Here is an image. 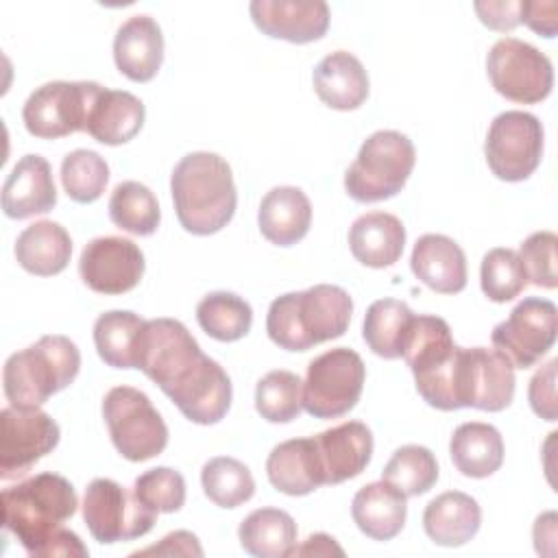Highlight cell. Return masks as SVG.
Returning a JSON list of instances; mask_svg holds the SVG:
<instances>
[{
    "mask_svg": "<svg viewBox=\"0 0 558 558\" xmlns=\"http://www.w3.org/2000/svg\"><path fill=\"white\" fill-rule=\"evenodd\" d=\"M135 368L153 379L179 412L198 425L222 421L231 408V379L174 318L146 320Z\"/></svg>",
    "mask_w": 558,
    "mask_h": 558,
    "instance_id": "cell-1",
    "label": "cell"
},
{
    "mask_svg": "<svg viewBox=\"0 0 558 558\" xmlns=\"http://www.w3.org/2000/svg\"><path fill=\"white\" fill-rule=\"evenodd\" d=\"M170 192L177 218L192 235L218 233L235 214L231 166L216 153L198 150L181 157L170 177Z\"/></svg>",
    "mask_w": 558,
    "mask_h": 558,
    "instance_id": "cell-2",
    "label": "cell"
},
{
    "mask_svg": "<svg viewBox=\"0 0 558 558\" xmlns=\"http://www.w3.org/2000/svg\"><path fill=\"white\" fill-rule=\"evenodd\" d=\"M2 525L9 530L28 556L46 558L48 545L78 506L70 480L59 473H37L0 495Z\"/></svg>",
    "mask_w": 558,
    "mask_h": 558,
    "instance_id": "cell-3",
    "label": "cell"
},
{
    "mask_svg": "<svg viewBox=\"0 0 558 558\" xmlns=\"http://www.w3.org/2000/svg\"><path fill=\"white\" fill-rule=\"evenodd\" d=\"M353 301L340 286L318 283L277 296L266 314L268 338L286 351H307L340 338L351 320Z\"/></svg>",
    "mask_w": 558,
    "mask_h": 558,
    "instance_id": "cell-4",
    "label": "cell"
},
{
    "mask_svg": "<svg viewBox=\"0 0 558 558\" xmlns=\"http://www.w3.org/2000/svg\"><path fill=\"white\" fill-rule=\"evenodd\" d=\"M81 368V351L59 333L41 336L35 344L9 355L2 371L4 397L13 408H39L68 388Z\"/></svg>",
    "mask_w": 558,
    "mask_h": 558,
    "instance_id": "cell-5",
    "label": "cell"
},
{
    "mask_svg": "<svg viewBox=\"0 0 558 558\" xmlns=\"http://www.w3.org/2000/svg\"><path fill=\"white\" fill-rule=\"evenodd\" d=\"M416 161L414 144L399 131H375L344 172V190L357 203H379L399 194Z\"/></svg>",
    "mask_w": 558,
    "mask_h": 558,
    "instance_id": "cell-6",
    "label": "cell"
},
{
    "mask_svg": "<svg viewBox=\"0 0 558 558\" xmlns=\"http://www.w3.org/2000/svg\"><path fill=\"white\" fill-rule=\"evenodd\" d=\"M102 418L118 453L131 462L159 456L168 445V427L148 395L133 386H116L102 399Z\"/></svg>",
    "mask_w": 558,
    "mask_h": 558,
    "instance_id": "cell-7",
    "label": "cell"
},
{
    "mask_svg": "<svg viewBox=\"0 0 558 558\" xmlns=\"http://www.w3.org/2000/svg\"><path fill=\"white\" fill-rule=\"evenodd\" d=\"M366 379V366L349 347H336L307 366L303 410L314 418H338L355 408Z\"/></svg>",
    "mask_w": 558,
    "mask_h": 558,
    "instance_id": "cell-8",
    "label": "cell"
},
{
    "mask_svg": "<svg viewBox=\"0 0 558 558\" xmlns=\"http://www.w3.org/2000/svg\"><path fill=\"white\" fill-rule=\"evenodd\" d=\"M83 519L98 543L113 545L148 534L157 521V512L122 484L109 477H96L85 488Z\"/></svg>",
    "mask_w": 558,
    "mask_h": 558,
    "instance_id": "cell-9",
    "label": "cell"
},
{
    "mask_svg": "<svg viewBox=\"0 0 558 558\" xmlns=\"http://www.w3.org/2000/svg\"><path fill=\"white\" fill-rule=\"evenodd\" d=\"M100 92L102 85L94 81L44 83L24 102V126L39 140H57L85 131L89 109Z\"/></svg>",
    "mask_w": 558,
    "mask_h": 558,
    "instance_id": "cell-10",
    "label": "cell"
},
{
    "mask_svg": "<svg viewBox=\"0 0 558 558\" xmlns=\"http://www.w3.org/2000/svg\"><path fill=\"white\" fill-rule=\"evenodd\" d=\"M486 72L497 94L512 102L534 105L554 87V68L547 54L517 37H501L486 57Z\"/></svg>",
    "mask_w": 558,
    "mask_h": 558,
    "instance_id": "cell-11",
    "label": "cell"
},
{
    "mask_svg": "<svg viewBox=\"0 0 558 558\" xmlns=\"http://www.w3.org/2000/svg\"><path fill=\"white\" fill-rule=\"evenodd\" d=\"M545 131L527 111H504L488 129L484 155L490 172L501 181H525L541 163Z\"/></svg>",
    "mask_w": 558,
    "mask_h": 558,
    "instance_id": "cell-12",
    "label": "cell"
},
{
    "mask_svg": "<svg viewBox=\"0 0 558 558\" xmlns=\"http://www.w3.org/2000/svg\"><path fill=\"white\" fill-rule=\"evenodd\" d=\"M558 310L549 299L527 296L493 329V347L514 368L534 366L556 342Z\"/></svg>",
    "mask_w": 558,
    "mask_h": 558,
    "instance_id": "cell-13",
    "label": "cell"
},
{
    "mask_svg": "<svg viewBox=\"0 0 558 558\" xmlns=\"http://www.w3.org/2000/svg\"><path fill=\"white\" fill-rule=\"evenodd\" d=\"M0 477L28 473L59 445L57 421L39 408H4L0 412Z\"/></svg>",
    "mask_w": 558,
    "mask_h": 558,
    "instance_id": "cell-14",
    "label": "cell"
},
{
    "mask_svg": "<svg viewBox=\"0 0 558 558\" xmlns=\"http://www.w3.org/2000/svg\"><path fill=\"white\" fill-rule=\"evenodd\" d=\"M144 253L120 235L94 238L85 244L78 272L83 283L98 294H124L133 290L144 275Z\"/></svg>",
    "mask_w": 558,
    "mask_h": 558,
    "instance_id": "cell-15",
    "label": "cell"
},
{
    "mask_svg": "<svg viewBox=\"0 0 558 558\" xmlns=\"http://www.w3.org/2000/svg\"><path fill=\"white\" fill-rule=\"evenodd\" d=\"M248 11L264 35L290 44L316 41L329 26V7L323 0H253Z\"/></svg>",
    "mask_w": 558,
    "mask_h": 558,
    "instance_id": "cell-16",
    "label": "cell"
},
{
    "mask_svg": "<svg viewBox=\"0 0 558 558\" xmlns=\"http://www.w3.org/2000/svg\"><path fill=\"white\" fill-rule=\"evenodd\" d=\"M314 438L325 484H342L357 477L371 462L373 434L362 421H344Z\"/></svg>",
    "mask_w": 558,
    "mask_h": 558,
    "instance_id": "cell-17",
    "label": "cell"
},
{
    "mask_svg": "<svg viewBox=\"0 0 558 558\" xmlns=\"http://www.w3.org/2000/svg\"><path fill=\"white\" fill-rule=\"evenodd\" d=\"M57 205V187L50 163L41 155H24L11 170L2 187V211L24 220L48 214Z\"/></svg>",
    "mask_w": 558,
    "mask_h": 558,
    "instance_id": "cell-18",
    "label": "cell"
},
{
    "mask_svg": "<svg viewBox=\"0 0 558 558\" xmlns=\"http://www.w3.org/2000/svg\"><path fill=\"white\" fill-rule=\"evenodd\" d=\"M116 68L135 83H148L163 61V35L150 15L129 17L113 39Z\"/></svg>",
    "mask_w": 558,
    "mask_h": 558,
    "instance_id": "cell-19",
    "label": "cell"
},
{
    "mask_svg": "<svg viewBox=\"0 0 558 558\" xmlns=\"http://www.w3.org/2000/svg\"><path fill=\"white\" fill-rule=\"evenodd\" d=\"M410 268L421 283L440 294H456L466 286L464 251L442 233H425L414 242Z\"/></svg>",
    "mask_w": 558,
    "mask_h": 558,
    "instance_id": "cell-20",
    "label": "cell"
},
{
    "mask_svg": "<svg viewBox=\"0 0 558 558\" xmlns=\"http://www.w3.org/2000/svg\"><path fill=\"white\" fill-rule=\"evenodd\" d=\"M514 366L495 347L469 349L466 408L484 412H501L514 397Z\"/></svg>",
    "mask_w": 558,
    "mask_h": 558,
    "instance_id": "cell-21",
    "label": "cell"
},
{
    "mask_svg": "<svg viewBox=\"0 0 558 558\" xmlns=\"http://www.w3.org/2000/svg\"><path fill=\"white\" fill-rule=\"evenodd\" d=\"M312 83L316 96L336 111L357 109L368 98V74L362 61L347 50L323 57L312 72Z\"/></svg>",
    "mask_w": 558,
    "mask_h": 558,
    "instance_id": "cell-22",
    "label": "cell"
},
{
    "mask_svg": "<svg viewBox=\"0 0 558 558\" xmlns=\"http://www.w3.org/2000/svg\"><path fill=\"white\" fill-rule=\"evenodd\" d=\"M312 222V203L303 190L279 185L266 192L259 203L257 225L262 235L277 246H292L303 240Z\"/></svg>",
    "mask_w": 558,
    "mask_h": 558,
    "instance_id": "cell-23",
    "label": "cell"
},
{
    "mask_svg": "<svg viewBox=\"0 0 558 558\" xmlns=\"http://www.w3.org/2000/svg\"><path fill=\"white\" fill-rule=\"evenodd\" d=\"M268 482L286 495H310L325 484L314 438H292L279 442L266 460Z\"/></svg>",
    "mask_w": 558,
    "mask_h": 558,
    "instance_id": "cell-24",
    "label": "cell"
},
{
    "mask_svg": "<svg viewBox=\"0 0 558 558\" xmlns=\"http://www.w3.org/2000/svg\"><path fill=\"white\" fill-rule=\"evenodd\" d=\"M146 118L144 102L124 89H107L96 96L85 133H89L96 142L107 146H120L133 140Z\"/></svg>",
    "mask_w": 558,
    "mask_h": 558,
    "instance_id": "cell-25",
    "label": "cell"
},
{
    "mask_svg": "<svg viewBox=\"0 0 558 558\" xmlns=\"http://www.w3.org/2000/svg\"><path fill=\"white\" fill-rule=\"evenodd\" d=\"M482 525L480 504L462 493L447 490L434 497L423 512L425 534L442 547H460L469 543Z\"/></svg>",
    "mask_w": 558,
    "mask_h": 558,
    "instance_id": "cell-26",
    "label": "cell"
},
{
    "mask_svg": "<svg viewBox=\"0 0 558 558\" xmlns=\"http://www.w3.org/2000/svg\"><path fill=\"white\" fill-rule=\"evenodd\" d=\"M405 495L388 482L362 486L351 504V517L362 534L373 541H390L405 525Z\"/></svg>",
    "mask_w": 558,
    "mask_h": 558,
    "instance_id": "cell-27",
    "label": "cell"
},
{
    "mask_svg": "<svg viewBox=\"0 0 558 558\" xmlns=\"http://www.w3.org/2000/svg\"><path fill=\"white\" fill-rule=\"evenodd\" d=\"M403 246L405 227L388 211H368L351 225L349 248L368 268L392 266L401 257Z\"/></svg>",
    "mask_w": 558,
    "mask_h": 558,
    "instance_id": "cell-28",
    "label": "cell"
},
{
    "mask_svg": "<svg viewBox=\"0 0 558 558\" xmlns=\"http://www.w3.org/2000/svg\"><path fill=\"white\" fill-rule=\"evenodd\" d=\"M72 257V240L65 227L52 220L28 225L15 240L17 264L37 277H52L65 270Z\"/></svg>",
    "mask_w": 558,
    "mask_h": 558,
    "instance_id": "cell-29",
    "label": "cell"
},
{
    "mask_svg": "<svg viewBox=\"0 0 558 558\" xmlns=\"http://www.w3.org/2000/svg\"><path fill=\"white\" fill-rule=\"evenodd\" d=\"M449 456L462 475L475 480L488 477L504 462L501 434L488 423H462L453 429L449 440Z\"/></svg>",
    "mask_w": 558,
    "mask_h": 558,
    "instance_id": "cell-30",
    "label": "cell"
},
{
    "mask_svg": "<svg viewBox=\"0 0 558 558\" xmlns=\"http://www.w3.org/2000/svg\"><path fill=\"white\" fill-rule=\"evenodd\" d=\"M240 545L257 558H286L296 545V523L279 508H257L238 527Z\"/></svg>",
    "mask_w": 558,
    "mask_h": 558,
    "instance_id": "cell-31",
    "label": "cell"
},
{
    "mask_svg": "<svg viewBox=\"0 0 558 558\" xmlns=\"http://www.w3.org/2000/svg\"><path fill=\"white\" fill-rule=\"evenodd\" d=\"M146 320L129 310H111L94 323V344L100 360L113 368H135L140 333Z\"/></svg>",
    "mask_w": 558,
    "mask_h": 558,
    "instance_id": "cell-32",
    "label": "cell"
},
{
    "mask_svg": "<svg viewBox=\"0 0 558 558\" xmlns=\"http://www.w3.org/2000/svg\"><path fill=\"white\" fill-rule=\"evenodd\" d=\"M414 312L397 299H379L368 305L364 316L362 336L368 349L386 360L401 357L405 331Z\"/></svg>",
    "mask_w": 558,
    "mask_h": 558,
    "instance_id": "cell-33",
    "label": "cell"
},
{
    "mask_svg": "<svg viewBox=\"0 0 558 558\" xmlns=\"http://www.w3.org/2000/svg\"><path fill=\"white\" fill-rule=\"evenodd\" d=\"M196 320L214 340L235 342L248 333L253 325V310L242 296L218 290L198 301Z\"/></svg>",
    "mask_w": 558,
    "mask_h": 558,
    "instance_id": "cell-34",
    "label": "cell"
},
{
    "mask_svg": "<svg viewBox=\"0 0 558 558\" xmlns=\"http://www.w3.org/2000/svg\"><path fill=\"white\" fill-rule=\"evenodd\" d=\"M111 222L133 235H153L159 227L161 211L155 194L140 181H122L109 198Z\"/></svg>",
    "mask_w": 558,
    "mask_h": 558,
    "instance_id": "cell-35",
    "label": "cell"
},
{
    "mask_svg": "<svg viewBox=\"0 0 558 558\" xmlns=\"http://www.w3.org/2000/svg\"><path fill=\"white\" fill-rule=\"evenodd\" d=\"M201 484L209 501L220 508H238L255 493V480L248 466L229 456L207 460L201 471Z\"/></svg>",
    "mask_w": 558,
    "mask_h": 558,
    "instance_id": "cell-36",
    "label": "cell"
},
{
    "mask_svg": "<svg viewBox=\"0 0 558 558\" xmlns=\"http://www.w3.org/2000/svg\"><path fill=\"white\" fill-rule=\"evenodd\" d=\"M381 480L399 488L405 497L425 495L438 480L436 456L421 445H403L386 462Z\"/></svg>",
    "mask_w": 558,
    "mask_h": 558,
    "instance_id": "cell-37",
    "label": "cell"
},
{
    "mask_svg": "<svg viewBox=\"0 0 558 558\" xmlns=\"http://www.w3.org/2000/svg\"><path fill=\"white\" fill-rule=\"evenodd\" d=\"M255 410L268 423H290L303 410V381L292 371H270L255 386Z\"/></svg>",
    "mask_w": 558,
    "mask_h": 558,
    "instance_id": "cell-38",
    "label": "cell"
},
{
    "mask_svg": "<svg viewBox=\"0 0 558 558\" xmlns=\"http://www.w3.org/2000/svg\"><path fill=\"white\" fill-rule=\"evenodd\" d=\"M109 181V166L96 153L76 148L61 161V183L74 203H94L102 196Z\"/></svg>",
    "mask_w": 558,
    "mask_h": 558,
    "instance_id": "cell-39",
    "label": "cell"
},
{
    "mask_svg": "<svg viewBox=\"0 0 558 558\" xmlns=\"http://www.w3.org/2000/svg\"><path fill=\"white\" fill-rule=\"evenodd\" d=\"M480 283L482 292L495 303H506L519 296L527 286V277L517 251L504 246L490 248L482 259Z\"/></svg>",
    "mask_w": 558,
    "mask_h": 558,
    "instance_id": "cell-40",
    "label": "cell"
},
{
    "mask_svg": "<svg viewBox=\"0 0 558 558\" xmlns=\"http://www.w3.org/2000/svg\"><path fill=\"white\" fill-rule=\"evenodd\" d=\"M133 493L157 514L177 512L185 504V480L170 466H157L133 482Z\"/></svg>",
    "mask_w": 558,
    "mask_h": 558,
    "instance_id": "cell-41",
    "label": "cell"
},
{
    "mask_svg": "<svg viewBox=\"0 0 558 558\" xmlns=\"http://www.w3.org/2000/svg\"><path fill=\"white\" fill-rule=\"evenodd\" d=\"M556 246L558 238L554 231H536L521 242L517 255L523 264L530 283L545 290H554L558 286Z\"/></svg>",
    "mask_w": 558,
    "mask_h": 558,
    "instance_id": "cell-42",
    "label": "cell"
},
{
    "mask_svg": "<svg viewBox=\"0 0 558 558\" xmlns=\"http://www.w3.org/2000/svg\"><path fill=\"white\" fill-rule=\"evenodd\" d=\"M556 366L558 360H549L530 379L527 399L536 416L554 423L556 421Z\"/></svg>",
    "mask_w": 558,
    "mask_h": 558,
    "instance_id": "cell-43",
    "label": "cell"
},
{
    "mask_svg": "<svg viewBox=\"0 0 558 558\" xmlns=\"http://www.w3.org/2000/svg\"><path fill=\"white\" fill-rule=\"evenodd\" d=\"M519 22L527 24L534 33L551 39L558 31V2L556 0H521Z\"/></svg>",
    "mask_w": 558,
    "mask_h": 558,
    "instance_id": "cell-44",
    "label": "cell"
},
{
    "mask_svg": "<svg viewBox=\"0 0 558 558\" xmlns=\"http://www.w3.org/2000/svg\"><path fill=\"white\" fill-rule=\"evenodd\" d=\"M519 11L521 0H497V2H475V13L480 15L482 24L493 31H512L519 26Z\"/></svg>",
    "mask_w": 558,
    "mask_h": 558,
    "instance_id": "cell-45",
    "label": "cell"
},
{
    "mask_svg": "<svg viewBox=\"0 0 558 558\" xmlns=\"http://www.w3.org/2000/svg\"><path fill=\"white\" fill-rule=\"evenodd\" d=\"M133 556H203V547L192 532L177 530L163 536L159 543L135 551Z\"/></svg>",
    "mask_w": 558,
    "mask_h": 558,
    "instance_id": "cell-46",
    "label": "cell"
},
{
    "mask_svg": "<svg viewBox=\"0 0 558 558\" xmlns=\"http://www.w3.org/2000/svg\"><path fill=\"white\" fill-rule=\"evenodd\" d=\"M534 547L538 554H556V512H545L534 523Z\"/></svg>",
    "mask_w": 558,
    "mask_h": 558,
    "instance_id": "cell-47",
    "label": "cell"
},
{
    "mask_svg": "<svg viewBox=\"0 0 558 558\" xmlns=\"http://www.w3.org/2000/svg\"><path fill=\"white\" fill-rule=\"evenodd\" d=\"M331 554L342 556L344 551H342V547L336 543L333 536L323 534V532L307 536L301 547L294 545V549L290 551V556H331Z\"/></svg>",
    "mask_w": 558,
    "mask_h": 558,
    "instance_id": "cell-48",
    "label": "cell"
}]
</instances>
